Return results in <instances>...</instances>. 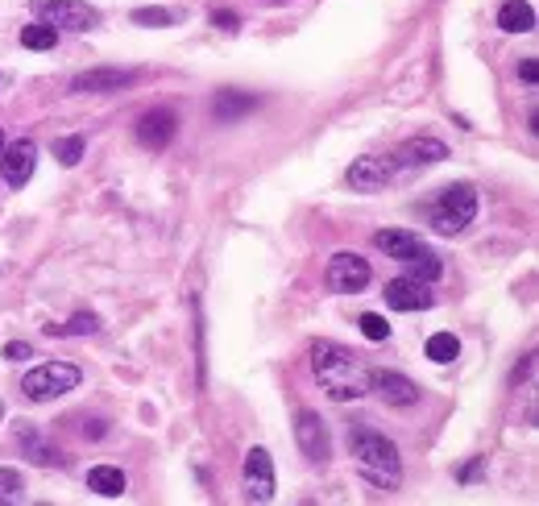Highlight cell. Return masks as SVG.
Instances as JSON below:
<instances>
[{
    "label": "cell",
    "mask_w": 539,
    "mask_h": 506,
    "mask_svg": "<svg viewBox=\"0 0 539 506\" xmlns=\"http://www.w3.org/2000/svg\"><path fill=\"white\" fill-rule=\"evenodd\" d=\"M311 370H316L324 395L332 403H357L361 395H370V370H365V361L336 341L311 345Z\"/></svg>",
    "instance_id": "6da1fadb"
},
{
    "label": "cell",
    "mask_w": 539,
    "mask_h": 506,
    "mask_svg": "<svg viewBox=\"0 0 539 506\" xmlns=\"http://www.w3.org/2000/svg\"><path fill=\"white\" fill-rule=\"evenodd\" d=\"M349 453L357 457V469L365 482H374L378 490H399L403 486V457L394 440H386L374 428H353L349 432Z\"/></svg>",
    "instance_id": "7a4b0ae2"
},
{
    "label": "cell",
    "mask_w": 539,
    "mask_h": 506,
    "mask_svg": "<svg viewBox=\"0 0 539 506\" xmlns=\"http://www.w3.org/2000/svg\"><path fill=\"white\" fill-rule=\"evenodd\" d=\"M473 216H477V191H473L469 183H452V187H444V191L436 195L432 212H428L432 229L444 233V237L465 233L469 224H473Z\"/></svg>",
    "instance_id": "3957f363"
},
{
    "label": "cell",
    "mask_w": 539,
    "mask_h": 506,
    "mask_svg": "<svg viewBox=\"0 0 539 506\" xmlns=\"http://www.w3.org/2000/svg\"><path fill=\"white\" fill-rule=\"evenodd\" d=\"M79 378L83 374L71 361H46V365H38V370H30L21 378V395L30 403H50V399L71 395V390L79 386Z\"/></svg>",
    "instance_id": "277c9868"
},
{
    "label": "cell",
    "mask_w": 539,
    "mask_h": 506,
    "mask_svg": "<svg viewBox=\"0 0 539 506\" xmlns=\"http://www.w3.org/2000/svg\"><path fill=\"white\" fill-rule=\"evenodd\" d=\"M30 13L67 34H88L100 25V13L92 5H79V0H30Z\"/></svg>",
    "instance_id": "5b68a950"
},
{
    "label": "cell",
    "mask_w": 539,
    "mask_h": 506,
    "mask_svg": "<svg viewBox=\"0 0 539 506\" xmlns=\"http://www.w3.org/2000/svg\"><path fill=\"white\" fill-rule=\"evenodd\" d=\"M370 278H374L370 262L357 258V253H349V249L332 253L328 270H324V283H328V291H336V295H357V291L370 287Z\"/></svg>",
    "instance_id": "8992f818"
},
{
    "label": "cell",
    "mask_w": 539,
    "mask_h": 506,
    "mask_svg": "<svg viewBox=\"0 0 539 506\" xmlns=\"http://www.w3.org/2000/svg\"><path fill=\"white\" fill-rule=\"evenodd\" d=\"M34 166H38L34 137H17V142H5V150H0V175H5V183H9L13 191H21L25 183L34 179Z\"/></svg>",
    "instance_id": "52a82bcc"
},
{
    "label": "cell",
    "mask_w": 539,
    "mask_h": 506,
    "mask_svg": "<svg viewBox=\"0 0 539 506\" xmlns=\"http://www.w3.org/2000/svg\"><path fill=\"white\" fill-rule=\"evenodd\" d=\"M295 444H299V453H303L311 465H324V461L332 457L328 424H324L316 411H299V415H295Z\"/></svg>",
    "instance_id": "ba28073f"
},
{
    "label": "cell",
    "mask_w": 539,
    "mask_h": 506,
    "mask_svg": "<svg viewBox=\"0 0 539 506\" xmlns=\"http://www.w3.org/2000/svg\"><path fill=\"white\" fill-rule=\"evenodd\" d=\"M141 75L137 71H121V67H92L71 79V92L75 96H104V92H125L133 88Z\"/></svg>",
    "instance_id": "9c48e42d"
},
{
    "label": "cell",
    "mask_w": 539,
    "mask_h": 506,
    "mask_svg": "<svg viewBox=\"0 0 539 506\" xmlns=\"http://www.w3.org/2000/svg\"><path fill=\"white\" fill-rule=\"evenodd\" d=\"M394 175H399V166H394V158H378V154H365L349 166V187L361 191V195H374L382 191Z\"/></svg>",
    "instance_id": "30bf717a"
},
{
    "label": "cell",
    "mask_w": 539,
    "mask_h": 506,
    "mask_svg": "<svg viewBox=\"0 0 539 506\" xmlns=\"http://www.w3.org/2000/svg\"><path fill=\"white\" fill-rule=\"evenodd\" d=\"M245 498L249 502H270L274 498V461L266 448H249L245 453Z\"/></svg>",
    "instance_id": "8fae6325"
},
{
    "label": "cell",
    "mask_w": 539,
    "mask_h": 506,
    "mask_svg": "<svg viewBox=\"0 0 539 506\" xmlns=\"http://www.w3.org/2000/svg\"><path fill=\"white\" fill-rule=\"evenodd\" d=\"M386 303L394 307V312H423V307H432V283H419V278L403 274V278H390L386 283Z\"/></svg>",
    "instance_id": "7c38bea8"
},
{
    "label": "cell",
    "mask_w": 539,
    "mask_h": 506,
    "mask_svg": "<svg viewBox=\"0 0 539 506\" xmlns=\"http://www.w3.org/2000/svg\"><path fill=\"white\" fill-rule=\"evenodd\" d=\"M370 390H378V399L386 407H415L419 403V386L399 374V370H374L370 374Z\"/></svg>",
    "instance_id": "4fadbf2b"
},
{
    "label": "cell",
    "mask_w": 539,
    "mask_h": 506,
    "mask_svg": "<svg viewBox=\"0 0 539 506\" xmlns=\"http://www.w3.org/2000/svg\"><path fill=\"white\" fill-rule=\"evenodd\" d=\"M175 133H179V121L170 108H154L137 121V142L146 150H166L170 142H175Z\"/></svg>",
    "instance_id": "5bb4252c"
},
{
    "label": "cell",
    "mask_w": 539,
    "mask_h": 506,
    "mask_svg": "<svg viewBox=\"0 0 539 506\" xmlns=\"http://www.w3.org/2000/svg\"><path fill=\"white\" fill-rule=\"evenodd\" d=\"M448 158V146L436 142V137H411V142L394 154V166L399 171H419V166H436Z\"/></svg>",
    "instance_id": "9a60e30c"
},
{
    "label": "cell",
    "mask_w": 539,
    "mask_h": 506,
    "mask_svg": "<svg viewBox=\"0 0 539 506\" xmlns=\"http://www.w3.org/2000/svg\"><path fill=\"white\" fill-rule=\"evenodd\" d=\"M374 245L386 253V258H394V262H411L419 249H428L415 233H407V229H382L378 237H374Z\"/></svg>",
    "instance_id": "2e32d148"
},
{
    "label": "cell",
    "mask_w": 539,
    "mask_h": 506,
    "mask_svg": "<svg viewBox=\"0 0 539 506\" xmlns=\"http://www.w3.org/2000/svg\"><path fill=\"white\" fill-rule=\"evenodd\" d=\"M498 30H506V34H531L535 30V9L527 5V0H506V5L498 9Z\"/></svg>",
    "instance_id": "e0dca14e"
},
{
    "label": "cell",
    "mask_w": 539,
    "mask_h": 506,
    "mask_svg": "<svg viewBox=\"0 0 539 506\" xmlns=\"http://www.w3.org/2000/svg\"><path fill=\"white\" fill-rule=\"evenodd\" d=\"M88 490H96L100 498H121L129 490V482L117 465H92L88 469Z\"/></svg>",
    "instance_id": "ac0fdd59"
},
{
    "label": "cell",
    "mask_w": 539,
    "mask_h": 506,
    "mask_svg": "<svg viewBox=\"0 0 539 506\" xmlns=\"http://www.w3.org/2000/svg\"><path fill=\"white\" fill-rule=\"evenodd\" d=\"M258 108V100H253L249 92H220L216 100H212V112L224 121V125H233V121H241L245 112H253Z\"/></svg>",
    "instance_id": "d6986e66"
},
{
    "label": "cell",
    "mask_w": 539,
    "mask_h": 506,
    "mask_svg": "<svg viewBox=\"0 0 539 506\" xmlns=\"http://www.w3.org/2000/svg\"><path fill=\"white\" fill-rule=\"evenodd\" d=\"M17 440H21V448H25V457H30L34 465H67V457L59 453V448H50V444H42L30 428H17Z\"/></svg>",
    "instance_id": "ffe728a7"
},
{
    "label": "cell",
    "mask_w": 539,
    "mask_h": 506,
    "mask_svg": "<svg viewBox=\"0 0 539 506\" xmlns=\"http://www.w3.org/2000/svg\"><path fill=\"white\" fill-rule=\"evenodd\" d=\"M403 266H407V274H411V278H419V283H436V278L444 274V262L436 258L432 249H419L415 258H411V262H403Z\"/></svg>",
    "instance_id": "44dd1931"
},
{
    "label": "cell",
    "mask_w": 539,
    "mask_h": 506,
    "mask_svg": "<svg viewBox=\"0 0 539 506\" xmlns=\"http://www.w3.org/2000/svg\"><path fill=\"white\" fill-rule=\"evenodd\" d=\"M423 353H428L436 365H448V361H457L461 341H457L452 332H436V336H428V345H423Z\"/></svg>",
    "instance_id": "7402d4cb"
},
{
    "label": "cell",
    "mask_w": 539,
    "mask_h": 506,
    "mask_svg": "<svg viewBox=\"0 0 539 506\" xmlns=\"http://www.w3.org/2000/svg\"><path fill=\"white\" fill-rule=\"evenodd\" d=\"M21 46H25V50H54V46H59V30H54V25H46V21L25 25V30H21Z\"/></svg>",
    "instance_id": "603a6c76"
},
{
    "label": "cell",
    "mask_w": 539,
    "mask_h": 506,
    "mask_svg": "<svg viewBox=\"0 0 539 506\" xmlns=\"http://www.w3.org/2000/svg\"><path fill=\"white\" fill-rule=\"evenodd\" d=\"M183 13L179 9H162V5H146V9H133L129 21L133 25H150V30H162V25H175Z\"/></svg>",
    "instance_id": "cb8c5ba5"
},
{
    "label": "cell",
    "mask_w": 539,
    "mask_h": 506,
    "mask_svg": "<svg viewBox=\"0 0 539 506\" xmlns=\"http://www.w3.org/2000/svg\"><path fill=\"white\" fill-rule=\"evenodd\" d=\"M46 332L50 336H92V332H100V320L92 312H79L67 324H46Z\"/></svg>",
    "instance_id": "d4e9b609"
},
{
    "label": "cell",
    "mask_w": 539,
    "mask_h": 506,
    "mask_svg": "<svg viewBox=\"0 0 539 506\" xmlns=\"http://www.w3.org/2000/svg\"><path fill=\"white\" fill-rule=\"evenodd\" d=\"M25 498V482L17 469H0V506H17Z\"/></svg>",
    "instance_id": "484cf974"
},
{
    "label": "cell",
    "mask_w": 539,
    "mask_h": 506,
    "mask_svg": "<svg viewBox=\"0 0 539 506\" xmlns=\"http://www.w3.org/2000/svg\"><path fill=\"white\" fill-rule=\"evenodd\" d=\"M83 146H88V142H83L79 133L75 137H63V142H54V158H59L63 166H75L83 158Z\"/></svg>",
    "instance_id": "4316f807"
},
{
    "label": "cell",
    "mask_w": 539,
    "mask_h": 506,
    "mask_svg": "<svg viewBox=\"0 0 539 506\" xmlns=\"http://www.w3.org/2000/svg\"><path fill=\"white\" fill-rule=\"evenodd\" d=\"M357 328H361L365 336H370V341H386V336H390V324H386L378 312H365V316L357 320Z\"/></svg>",
    "instance_id": "83f0119b"
},
{
    "label": "cell",
    "mask_w": 539,
    "mask_h": 506,
    "mask_svg": "<svg viewBox=\"0 0 539 506\" xmlns=\"http://www.w3.org/2000/svg\"><path fill=\"white\" fill-rule=\"evenodd\" d=\"M212 25H216V30H224V34H237V30H241V17L229 13V9H216V13H212Z\"/></svg>",
    "instance_id": "f1b7e54d"
},
{
    "label": "cell",
    "mask_w": 539,
    "mask_h": 506,
    "mask_svg": "<svg viewBox=\"0 0 539 506\" xmlns=\"http://www.w3.org/2000/svg\"><path fill=\"white\" fill-rule=\"evenodd\" d=\"M5 357H9V361H25V357H34V345L13 341V345H5Z\"/></svg>",
    "instance_id": "f546056e"
},
{
    "label": "cell",
    "mask_w": 539,
    "mask_h": 506,
    "mask_svg": "<svg viewBox=\"0 0 539 506\" xmlns=\"http://www.w3.org/2000/svg\"><path fill=\"white\" fill-rule=\"evenodd\" d=\"M519 79L535 88V83H539V63H535V59H523V63H519Z\"/></svg>",
    "instance_id": "4dcf8cb0"
},
{
    "label": "cell",
    "mask_w": 539,
    "mask_h": 506,
    "mask_svg": "<svg viewBox=\"0 0 539 506\" xmlns=\"http://www.w3.org/2000/svg\"><path fill=\"white\" fill-rule=\"evenodd\" d=\"M477 473H481V457H477V461H469V465L461 469V482H473V477H477Z\"/></svg>",
    "instance_id": "1f68e13d"
},
{
    "label": "cell",
    "mask_w": 539,
    "mask_h": 506,
    "mask_svg": "<svg viewBox=\"0 0 539 506\" xmlns=\"http://www.w3.org/2000/svg\"><path fill=\"white\" fill-rule=\"evenodd\" d=\"M0 150H5V129H0Z\"/></svg>",
    "instance_id": "d6a6232c"
},
{
    "label": "cell",
    "mask_w": 539,
    "mask_h": 506,
    "mask_svg": "<svg viewBox=\"0 0 539 506\" xmlns=\"http://www.w3.org/2000/svg\"><path fill=\"white\" fill-rule=\"evenodd\" d=\"M266 5H287V0H266Z\"/></svg>",
    "instance_id": "836d02e7"
},
{
    "label": "cell",
    "mask_w": 539,
    "mask_h": 506,
    "mask_svg": "<svg viewBox=\"0 0 539 506\" xmlns=\"http://www.w3.org/2000/svg\"><path fill=\"white\" fill-rule=\"evenodd\" d=\"M0 419H5V403H0Z\"/></svg>",
    "instance_id": "e575fe53"
}]
</instances>
